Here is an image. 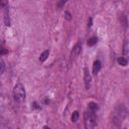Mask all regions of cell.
<instances>
[{"instance_id":"30bf717a","label":"cell","mask_w":129,"mask_h":129,"mask_svg":"<svg viewBox=\"0 0 129 129\" xmlns=\"http://www.w3.org/2000/svg\"><path fill=\"white\" fill-rule=\"evenodd\" d=\"M117 61H118V63H119L120 66H123V67L127 66V63H128V60H127V58H125V57H123V56H121V57H118Z\"/></svg>"},{"instance_id":"277c9868","label":"cell","mask_w":129,"mask_h":129,"mask_svg":"<svg viewBox=\"0 0 129 129\" xmlns=\"http://www.w3.org/2000/svg\"><path fill=\"white\" fill-rule=\"evenodd\" d=\"M81 50H82V44L79 42L74 46V48H73V50L71 52V61H74L78 57V55L80 54Z\"/></svg>"},{"instance_id":"e0dca14e","label":"cell","mask_w":129,"mask_h":129,"mask_svg":"<svg viewBox=\"0 0 129 129\" xmlns=\"http://www.w3.org/2000/svg\"><path fill=\"white\" fill-rule=\"evenodd\" d=\"M43 129H50V128H49V127H47V126H44V128H43Z\"/></svg>"},{"instance_id":"8992f818","label":"cell","mask_w":129,"mask_h":129,"mask_svg":"<svg viewBox=\"0 0 129 129\" xmlns=\"http://www.w3.org/2000/svg\"><path fill=\"white\" fill-rule=\"evenodd\" d=\"M101 70V61L100 60H95L93 64V74L97 75Z\"/></svg>"},{"instance_id":"8fae6325","label":"cell","mask_w":129,"mask_h":129,"mask_svg":"<svg viewBox=\"0 0 129 129\" xmlns=\"http://www.w3.org/2000/svg\"><path fill=\"white\" fill-rule=\"evenodd\" d=\"M97 41H98V38L97 37H91L89 40H88V42H87V44L89 45V46H93L94 44H96L97 43Z\"/></svg>"},{"instance_id":"7a4b0ae2","label":"cell","mask_w":129,"mask_h":129,"mask_svg":"<svg viewBox=\"0 0 129 129\" xmlns=\"http://www.w3.org/2000/svg\"><path fill=\"white\" fill-rule=\"evenodd\" d=\"M84 124L86 129H94L97 126V116L94 112L86 111L84 113Z\"/></svg>"},{"instance_id":"3957f363","label":"cell","mask_w":129,"mask_h":129,"mask_svg":"<svg viewBox=\"0 0 129 129\" xmlns=\"http://www.w3.org/2000/svg\"><path fill=\"white\" fill-rule=\"evenodd\" d=\"M13 97H14L15 102H17L19 104H21L25 100V89L22 84L18 83L15 85V87L13 89Z\"/></svg>"},{"instance_id":"7c38bea8","label":"cell","mask_w":129,"mask_h":129,"mask_svg":"<svg viewBox=\"0 0 129 129\" xmlns=\"http://www.w3.org/2000/svg\"><path fill=\"white\" fill-rule=\"evenodd\" d=\"M4 21H5V24L7 26L10 25V21H9V14H8V11L7 9H5V14H4Z\"/></svg>"},{"instance_id":"5b68a950","label":"cell","mask_w":129,"mask_h":129,"mask_svg":"<svg viewBox=\"0 0 129 129\" xmlns=\"http://www.w3.org/2000/svg\"><path fill=\"white\" fill-rule=\"evenodd\" d=\"M91 75H90V72L87 68L84 69V82H85V87L87 90L90 89V86H91Z\"/></svg>"},{"instance_id":"ba28073f","label":"cell","mask_w":129,"mask_h":129,"mask_svg":"<svg viewBox=\"0 0 129 129\" xmlns=\"http://www.w3.org/2000/svg\"><path fill=\"white\" fill-rule=\"evenodd\" d=\"M120 22H121V25L124 28H127V26H128V20H127V17L125 15H121L120 16Z\"/></svg>"},{"instance_id":"9a60e30c","label":"cell","mask_w":129,"mask_h":129,"mask_svg":"<svg viewBox=\"0 0 129 129\" xmlns=\"http://www.w3.org/2000/svg\"><path fill=\"white\" fill-rule=\"evenodd\" d=\"M64 14H66V18H67L68 20H71V19H72V17H71V14H70V12H69V11H67Z\"/></svg>"},{"instance_id":"2e32d148","label":"cell","mask_w":129,"mask_h":129,"mask_svg":"<svg viewBox=\"0 0 129 129\" xmlns=\"http://www.w3.org/2000/svg\"><path fill=\"white\" fill-rule=\"evenodd\" d=\"M91 25H92V18L90 17V18H89V21H88V26L91 27Z\"/></svg>"},{"instance_id":"6da1fadb","label":"cell","mask_w":129,"mask_h":129,"mask_svg":"<svg viewBox=\"0 0 129 129\" xmlns=\"http://www.w3.org/2000/svg\"><path fill=\"white\" fill-rule=\"evenodd\" d=\"M128 115V109L124 104L118 105L113 111V122L116 125H120Z\"/></svg>"},{"instance_id":"9c48e42d","label":"cell","mask_w":129,"mask_h":129,"mask_svg":"<svg viewBox=\"0 0 129 129\" xmlns=\"http://www.w3.org/2000/svg\"><path fill=\"white\" fill-rule=\"evenodd\" d=\"M48 55H49V50H44V51L40 54V56H39V61L43 62L44 60H46V58L48 57Z\"/></svg>"},{"instance_id":"5bb4252c","label":"cell","mask_w":129,"mask_h":129,"mask_svg":"<svg viewBox=\"0 0 129 129\" xmlns=\"http://www.w3.org/2000/svg\"><path fill=\"white\" fill-rule=\"evenodd\" d=\"M4 70H5V63H4L3 59H1V71H0V73L3 74L4 73Z\"/></svg>"},{"instance_id":"4fadbf2b","label":"cell","mask_w":129,"mask_h":129,"mask_svg":"<svg viewBox=\"0 0 129 129\" xmlns=\"http://www.w3.org/2000/svg\"><path fill=\"white\" fill-rule=\"evenodd\" d=\"M78 119H79V112L78 111H75L73 113V115H72V121L73 122H77Z\"/></svg>"},{"instance_id":"52a82bcc","label":"cell","mask_w":129,"mask_h":129,"mask_svg":"<svg viewBox=\"0 0 129 129\" xmlns=\"http://www.w3.org/2000/svg\"><path fill=\"white\" fill-rule=\"evenodd\" d=\"M98 109H99V106H98L97 103H95V102H91V103L88 104V110H89V111L96 113V112L98 111Z\"/></svg>"}]
</instances>
